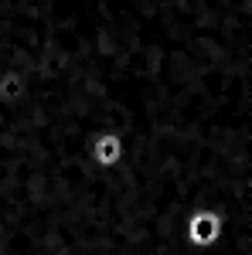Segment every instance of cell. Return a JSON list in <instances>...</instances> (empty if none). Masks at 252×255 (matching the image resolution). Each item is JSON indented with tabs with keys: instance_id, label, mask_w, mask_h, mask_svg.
I'll list each match as a JSON object with an SVG mask.
<instances>
[{
	"instance_id": "cell-1",
	"label": "cell",
	"mask_w": 252,
	"mask_h": 255,
	"mask_svg": "<svg viewBox=\"0 0 252 255\" xmlns=\"http://www.w3.org/2000/svg\"><path fill=\"white\" fill-rule=\"evenodd\" d=\"M225 228H229V218L222 215V211H215V208H198V211H191V215L184 218L181 235H184V245L205 252V249H215V245L225 238Z\"/></svg>"
},
{
	"instance_id": "cell-2",
	"label": "cell",
	"mask_w": 252,
	"mask_h": 255,
	"mask_svg": "<svg viewBox=\"0 0 252 255\" xmlns=\"http://www.w3.org/2000/svg\"><path fill=\"white\" fill-rule=\"evenodd\" d=\"M89 160L96 170H116L126 160V139L116 129H99L96 136L89 139Z\"/></svg>"
},
{
	"instance_id": "cell-3",
	"label": "cell",
	"mask_w": 252,
	"mask_h": 255,
	"mask_svg": "<svg viewBox=\"0 0 252 255\" xmlns=\"http://www.w3.org/2000/svg\"><path fill=\"white\" fill-rule=\"evenodd\" d=\"M27 89H31V82L27 75L20 72V68H0V102L3 106H17L27 99Z\"/></svg>"
}]
</instances>
